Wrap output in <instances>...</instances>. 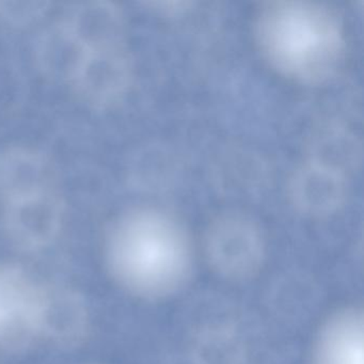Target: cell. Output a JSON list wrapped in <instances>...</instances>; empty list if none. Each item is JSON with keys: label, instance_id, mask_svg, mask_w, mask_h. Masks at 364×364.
Instances as JSON below:
<instances>
[{"label": "cell", "instance_id": "cell-8", "mask_svg": "<svg viewBox=\"0 0 364 364\" xmlns=\"http://www.w3.org/2000/svg\"><path fill=\"white\" fill-rule=\"evenodd\" d=\"M363 312L346 306L331 313L315 336L310 364H363Z\"/></svg>", "mask_w": 364, "mask_h": 364}, {"label": "cell", "instance_id": "cell-4", "mask_svg": "<svg viewBox=\"0 0 364 364\" xmlns=\"http://www.w3.org/2000/svg\"><path fill=\"white\" fill-rule=\"evenodd\" d=\"M4 225L21 248L50 245L63 225V202L57 174L23 176L0 187Z\"/></svg>", "mask_w": 364, "mask_h": 364}, {"label": "cell", "instance_id": "cell-2", "mask_svg": "<svg viewBox=\"0 0 364 364\" xmlns=\"http://www.w3.org/2000/svg\"><path fill=\"white\" fill-rule=\"evenodd\" d=\"M257 37L266 60L298 82L327 80L344 55V36L338 20L314 4H268L257 18Z\"/></svg>", "mask_w": 364, "mask_h": 364}, {"label": "cell", "instance_id": "cell-10", "mask_svg": "<svg viewBox=\"0 0 364 364\" xmlns=\"http://www.w3.org/2000/svg\"><path fill=\"white\" fill-rule=\"evenodd\" d=\"M355 138L338 129L321 132L312 144L310 161L340 172L343 176L357 161Z\"/></svg>", "mask_w": 364, "mask_h": 364}, {"label": "cell", "instance_id": "cell-9", "mask_svg": "<svg viewBox=\"0 0 364 364\" xmlns=\"http://www.w3.org/2000/svg\"><path fill=\"white\" fill-rule=\"evenodd\" d=\"M291 203L302 214L325 217L336 213L346 198V178L340 172L309 161L289 181Z\"/></svg>", "mask_w": 364, "mask_h": 364}, {"label": "cell", "instance_id": "cell-1", "mask_svg": "<svg viewBox=\"0 0 364 364\" xmlns=\"http://www.w3.org/2000/svg\"><path fill=\"white\" fill-rule=\"evenodd\" d=\"M193 262L188 234L159 210L144 208L124 215L106 245V263L114 282L144 301L180 293L193 276Z\"/></svg>", "mask_w": 364, "mask_h": 364}, {"label": "cell", "instance_id": "cell-3", "mask_svg": "<svg viewBox=\"0 0 364 364\" xmlns=\"http://www.w3.org/2000/svg\"><path fill=\"white\" fill-rule=\"evenodd\" d=\"M63 35L73 52L67 72L76 95L95 108L118 103L132 78L120 10L109 3L77 6L68 16Z\"/></svg>", "mask_w": 364, "mask_h": 364}, {"label": "cell", "instance_id": "cell-7", "mask_svg": "<svg viewBox=\"0 0 364 364\" xmlns=\"http://www.w3.org/2000/svg\"><path fill=\"white\" fill-rule=\"evenodd\" d=\"M90 318L84 299L63 285L42 287L40 338L57 346H76L88 334Z\"/></svg>", "mask_w": 364, "mask_h": 364}, {"label": "cell", "instance_id": "cell-6", "mask_svg": "<svg viewBox=\"0 0 364 364\" xmlns=\"http://www.w3.org/2000/svg\"><path fill=\"white\" fill-rule=\"evenodd\" d=\"M42 287L23 268L0 263V349L20 350L40 338Z\"/></svg>", "mask_w": 364, "mask_h": 364}, {"label": "cell", "instance_id": "cell-5", "mask_svg": "<svg viewBox=\"0 0 364 364\" xmlns=\"http://www.w3.org/2000/svg\"><path fill=\"white\" fill-rule=\"evenodd\" d=\"M204 248L213 270L230 280L252 278L265 259V242L259 228L238 215L216 219L206 232Z\"/></svg>", "mask_w": 364, "mask_h": 364}]
</instances>
